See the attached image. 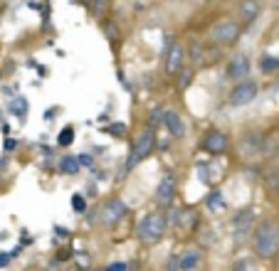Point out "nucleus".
I'll list each match as a JSON object with an SVG mask.
<instances>
[{"instance_id": "f257e3e1", "label": "nucleus", "mask_w": 279, "mask_h": 271, "mask_svg": "<svg viewBox=\"0 0 279 271\" xmlns=\"http://www.w3.org/2000/svg\"><path fill=\"white\" fill-rule=\"evenodd\" d=\"M252 251L262 261H272L279 256V224L277 219H259L252 232Z\"/></svg>"}, {"instance_id": "f03ea898", "label": "nucleus", "mask_w": 279, "mask_h": 271, "mask_svg": "<svg viewBox=\"0 0 279 271\" xmlns=\"http://www.w3.org/2000/svg\"><path fill=\"white\" fill-rule=\"evenodd\" d=\"M168 229L171 227H168L166 212L156 210V212H148V214L141 217V222L136 224V239L141 244H146V246H153L168 234Z\"/></svg>"}, {"instance_id": "7ed1b4c3", "label": "nucleus", "mask_w": 279, "mask_h": 271, "mask_svg": "<svg viewBox=\"0 0 279 271\" xmlns=\"http://www.w3.org/2000/svg\"><path fill=\"white\" fill-rule=\"evenodd\" d=\"M156 146H158V138H156V128H143L141 133H139V138L134 141V146H131V151H129V158H126V173H131V170H136L143 160H148L151 155H153V151H156Z\"/></svg>"}, {"instance_id": "20e7f679", "label": "nucleus", "mask_w": 279, "mask_h": 271, "mask_svg": "<svg viewBox=\"0 0 279 271\" xmlns=\"http://www.w3.org/2000/svg\"><path fill=\"white\" fill-rule=\"evenodd\" d=\"M242 37V23L232 20V18H222L210 28V42L220 45V47H235Z\"/></svg>"}, {"instance_id": "39448f33", "label": "nucleus", "mask_w": 279, "mask_h": 271, "mask_svg": "<svg viewBox=\"0 0 279 271\" xmlns=\"http://www.w3.org/2000/svg\"><path fill=\"white\" fill-rule=\"evenodd\" d=\"M188 67V52H185V45L180 40H171L166 52H163V72L168 79H178V74Z\"/></svg>"}, {"instance_id": "423d86ee", "label": "nucleus", "mask_w": 279, "mask_h": 271, "mask_svg": "<svg viewBox=\"0 0 279 271\" xmlns=\"http://www.w3.org/2000/svg\"><path fill=\"white\" fill-rule=\"evenodd\" d=\"M254 227H257V210L252 205H247L232 217V241L242 244L244 239H252Z\"/></svg>"}, {"instance_id": "0eeeda50", "label": "nucleus", "mask_w": 279, "mask_h": 271, "mask_svg": "<svg viewBox=\"0 0 279 271\" xmlns=\"http://www.w3.org/2000/svg\"><path fill=\"white\" fill-rule=\"evenodd\" d=\"M99 222H102V227H109V229H114V227H119L124 219H126V214H129V207H126V202L121 200V197H109V200H104L102 202V207H99Z\"/></svg>"}, {"instance_id": "6e6552de", "label": "nucleus", "mask_w": 279, "mask_h": 271, "mask_svg": "<svg viewBox=\"0 0 279 271\" xmlns=\"http://www.w3.org/2000/svg\"><path fill=\"white\" fill-rule=\"evenodd\" d=\"M262 146H264V133L259 128H247L237 138V155L242 160H254L257 155H262Z\"/></svg>"}, {"instance_id": "1a4fd4ad", "label": "nucleus", "mask_w": 279, "mask_h": 271, "mask_svg": "<svg viewBox=\"0 0 279 271\" xmlns=\"http://www.w3.org/2000/svg\"><path fill=\"white\" fill-rule=\"evenodd\" d=\"M259 91H262V87H259V82H254V79L235 82L232 89H230V94H227V104H230V106H247V104H252V101L259 96Z\"/></svg>"}, {"instance_id": "9d476101", "label": "nucleus", "mask_w": 279, "mask_h": 271, "mask_svg": "<svg viewBox=\"0 0 279 271\" xmlns=\"http://www.w3.org/2000/svg\"><path fill=\"white\" fill-rule=\"evenodd\" d=\"M175 195H178V180L173 173H163L158 185H156V192H153V200L158 205V210H171L173 202H175Z\"/></svg>"}, {"instance_id": "9b49d317", "label": "nucleus", "mask_w": 279, "mask_h": 271, "mask_svg": "<svg viewBox=\"0 0 279 271\" xmlns=\"http://www.w3.org/2000/svg\"><path fill=\"white\" fill-rule=\"evenodd\" d=\"M200 148H203L205 153H210V155H227L230 148H232V141H230V136H227L225 131L210 128V131L203 136Z\"/></svg>"}, {"instance_id": "f8f14e48", "label": "nucleus", "mask_w": 279, "mask_h": 271, "mask_svg": "<svg viewBox=\"0 0 279 271\" xmlns=\"http://www.w3.org/2000/svg\"><path fill=\"white\" fill-rule=\"evenodd\" d=\"M249 72H252V62L244 52H237L227 60L225 64V77L235 84V82H242V79H249Z\"/></svg>"}, {"instance_id": "ddd939ff", "label": "nucleus", "mask_w": 279, "mask_h": 271, "mask_svg": "<svg viewBox=\"0 0 279 271\" xmlns=\"http://www.w3.org/2000/svg\"><path fill=\"white\" fill-rule=\"evenodd\" d=\"M262 15V3L259 0H240L237 3V18L242 25H252L257 23Z\"/></svg>"}, {"instance_id": "4468645a", "label": "nucleus", "mask_w": 279, "mask_h": 271, "mask_svg": "<svg viewBox=\"0 0 279 271\" xmlns=\"http://www.w3.org/2000/svg\"><path fill=\"white\" fill-rule=\"evenodd\" d=\"M163 126H166V131L171 133V138H175V141L185 138V121H183L180 111H175V109H166Z\"/></svg>"}, {"instance_id": "2eb2a0df", "label": "nucleus", "mask_w": 279, "mask_h": 271, "mask_svg": "<svg viewBox=\"0 0 279 271\" xmlns=\"http://www.w3.org/2000/svg\"><path fill=\"white\" fill-rule=\"evenodd\" d=\"M205 50H208V42H203V40H198V37H193V40L185 45V52H188V62H190V67L203 69V64H205Z\"/></svg>"}, {"instance_id": "dca6fc26", "label": "nucleus", "mask_w": 279, "mask_h": 271, "mask_svg": "<svg viewBox=\"0 0 279 271\" xmlns=\"http://www.w3.org/2000/svg\"><path fill=\"white\" fill-rule=\"evenodd\" d=\"M203 259H205V254H203L200 246H190V249H185V251L180 254V271H200Z\"/></svg>"}, {"instance_id": "f3484780", "label": "nucleus", "mask_w": 279, "mask_h": 271, "mask_svg": "<svg viewBox=\"0 0 279 271\" xmlns=\"http://www.w3.org/2000/svg\"><path fill=\"white\" fill-rule=\"evenodd\" d=\"M87 10L89 15L97 20V23H104L109 18V10H111V0H89L87 3Z\"/></svg>"}, {"instance_id": "a211bd4d", "label": "nucleus", "mask_w": 279, "mask_h": 271, "mask_svg": "<svg viewBox=\"0 0 279 271\" xmlns=\"http://www.w3.org/2000/svg\"><path fill=\"white\" fill-rule=\"evenodd\" d=\"M102 32H104V37L109 40V45H121V40H124V32H121V28H119V23L116 20H111V18H106L104 23H102Z\"/></svg>"}, {"instance_id": "6ab92c4d", "label": "nucleus", "mask_w": 279, "mask_h": 271, "mask_svg": "<svg viewBox=\"0 0 279 271\" xmlns=\"http://www.w3.org/2000/svg\"><path fill=\"white\" fill-rule=\"evenodd\" d=\"M57 170H60V175H79L82 163H79L77 155H62L60 163H57Z\"/></svg>"}, {"instance_id": "aec40b11", "label": "nucleus", "mask_w": 279, "mask_h": 271, "mask_svg": "<svg viewBox=\"0 0 279 271\" xmlns=\"http://www.w3.org/2000/svg\"><path fill=\"white\" fill-rule=\"evenodd\" d=\"M262 182H264L267 195L279 197V165H277V168H269V170L262 175Z\"/></svg>"}, {"instance_id": "412c9836", "label": "nucleus", "mask_w": 279, "mask_h": 271, "mask_svg": "<svg viewBox=\"0 0 279 271\" xmlns=\"http://www.w3.org/2000/svg\"><path fill=\"white\" fill-rule=\"evenodd\" d=\"M222 57H225V47H220V45H215V42H208V50H205V64H203V69H210V67L220 64V62H222Z\"/></svg>"}, {"instance_id": "4be33fe9", "label": "nucleus", "mask_w": 279, "mask_h": 271, "mask_svg": "<svg viewBox=\"0 0 279 271\" xmlns=\"http://www.w3.org/2000/svg\"><path fill=\"white\" fill-rule=\"evenodd\" d=\"M28 109H30V104H28L25 96H15V99H10V104H8V111H10L15 119H20V121H25Z\"/></svg>"}, {"instance_id": "5701e85b", "label": "nucleus", "mask_w": 279, "mask_h": 271, "mask_svg": "<svg viewBox=\"0 0 279 271\" xmlns=\"http://www.w3.org/2000/svg\"><path fill=\"white\" fill-rule=\"evenodd\" d=\"M259 72L262 74H277L279 72V57L272 55V52H264L259 57Z\"/></svg>"}, {"instance_id": "b1692460", "label": "nucleus", "mask_w": 279, "mask_h": 271, "mask_svg": "<svg viewBox=\"0 0 279 271\" xmlns=\"http://www.w3.org/2000/svg\"><path fill=\"white\" fill-rule=\"evenodd\" d=\"M277 153H279V138H277V133H269V136H264L262 158H264V160H272Z\"/></svg>"}, {"instance_id": "393cba45", "label": "nucleus", "mask_w": 279, "mask_h": 271, "mask_svg": "<svg viewBox=\"0 0 279 271\" xmlns=\"http://www.w3.org/2000/svg\"><path fill=\"white\" fill-rule=\"evenodd\" d=\"M205 205L210 212H217V210H225V197H222V190H210V195L205 197Z\"/></svg>"}, {"instance_id": "a878e982", "label": "nucleus", "mask_w": 279, "mask_h": 271, "mask_svg": "<svg viewBox=\"0 0 279 271\" xmlns=\"http://www.w3.org/2000/svg\"><path fill=\"white\" fill-rule=\"evenodd\" d=\"M232 271H259L257 269V256H242L232 264Z\"/></svg>"}, {"instance_id": "bb28decb", "label": "nucleus", "mask_w": 279, "mask_h": 271, "mask_svg": "<svg viewBox=\"0 0 279 271\" xmlns=\"http://www.w3.org/2000/svg\"><path fill=\"white\" fill-rule=\"evenodd\" d=\"M193 79H195V67H185V69L178 74V79H175V82H178V89L185 91V89L193 84Z\"/></svg>"}, {"instance_id": "cd10ccee", "label": "nucleus", "mask_w": 279, "mask_h": 271, "mask_svg": "<svg viewBox=\"0 0 279 271\" xmlns=\"http://www.w3.org/2000/svg\"><path fill=\"white\" fill-rule=\"evenodd\" d=\"M74 143V126H65L57 136V148H70Z\"/></svg>"}, {"instance_id": "c85d7f7f", "label": "nucleus", "mask_w": 279, "mask_h": 271, "mask_svg": "<svg viewBox=\"0 0 279 271\" xmlns=\"http://www.w3.org/2000/svg\"><path fill=\"white\" fill-rule=\"evenodd\" d=\"M104 133L111 136V138H126L129 126L126 123H109V126H104Z\"/></svg>"}, {"instance_id": "c756f323", "label": "nucleus", "mask_w": 279, "mask_h": 271, "mask_svg": "<svg viewBox=\"0 0 279 271\" xmlns=\"http://www.w3.org/2000/svg\"><path fill=\"white\" fill-rule=\"evenodd\" d=\"M163 116H166V109H161V106H153V109L148 111V126H151V128H158V126H163Z\"/></svg>"}, {"instance_id": "7c9ffc66", "label": "nucleus", "mask_w": 279, "mask_h": 271, "mask_svg": "<svg viewBox=\"0 0 279 271\" xmlns=\"http://www.w3.org/2000/svg\"><path fill=\"white\" fill-rule=\"evenodd\" d=\"M70 205H72V210H74L77 214H84V212H87V197H84L82 192H74L72 200H70Z\"/></svg>"}, {"instance_id": "2f4dec72", "label": "nucleus", "mask_w": 279, "mask_h": 271, "mask_svg": "<svg viewBox=\"0 0 279 271\" xmlns=\"http://www.w3.org/2000/svg\"><path fill=\"white\" fill-rule=\"evenodd\" d=\"M168 271H180V256L178 254H173L168 259Z\"/></svg>"}, {"instance_id": "473e14b6", "label": "nucleus", "mask_w": 279, "mask_h": 271, "mask_svg": "<svg viewBox=\"0 0 279 271\" xmlns=\"http://www.w3.org/2000/svg\"><path fill=\"white\" fill-rule=\"evenodd\" d=\"M106 271H129V264L126 261H114L106 266Z\"/></svg>"}, {"instance_id": "72a5a7b5", "label": "nucleus", "mask_w": 279, "mask_h": 271, "mask_svg": "<svg viewBox=\"0 0 279 271\" xmlns=\"http://www.w3.org/2000/svg\"><path fill=\"white\" fill-rule=\"evenodd\" d=\"M10 261H13V254L10 251H0V269H5Z\"/></svg>"}, {"instance_id": "f704fd0d", "label": "nucleus", "mask_w": 279, "mask_h": 271, "mask_svg": "<svg viewBox=\"0 0 279 271\" xmlns=\"http://www.w3.org/2000/svg\"><path fill=\"white\" fill-rule=\"evenodd\" d=\"M3 148H5V153H13V151L18 148V141H15V138H5V143H3Z\"/></svg>"}, {"instance_id": "c9c22d12", "label": "nucleus", "mask_w": 279, "mask_h": 271, "mask_svg": "<svg viewBox=\"0 0 279 271\" xmlns=\"http://www.w3.org/2000/svg\"><path fill=\"white\" fill-rule=\"evenodd\" d=\"M77 158H79V163H82V168H89V165H92V155H89V153H79Z\"/></svg>"}, {"instance_id": "e433bc0d", "label": "nucleus", "mask_w": 279, "mask_h": 271, "mask_svg": "<svg viewBox=\"0 0 279 271\" xmlns=\"http://www.w3.org/2000/svg\"><path fill=\"white\" fill-rule=\"evenodd\" d=\"M70 256H72V254H70V251H67V249H62V251H60V254H57V259H60V261H67V259H70Z\"/></svg>"}, {"instance_id": "4c0bfd02", "label": "nucleus", "mask_w": 279, "mask_h": 271, "mask_svg": "<svg viewBox=\"0 0 279 271\" xmlns=\"http://www.w3.org/2000/svg\"><path fill=\"white\" fill-rule=\"evenodd\" d=\"M55 232H57V234H60V237H70V232H67V229H65V227H55Z\"/></svg>"}, {"instance_id": "58836bf2", "label": "nucleus", "mask_w": 279, "mask_h": 271, "mask_svg": "<svg viewBox=\"0 0 279 271\" xmlns=\"http://www.w3.org/2000/svg\"><path fill=\"white\" fill-rule=\"evenodd\" d=\"M82 271H106V269H82Z\"/></svg>"}, {"instance_id": "ea45409f", "label": "nucleus", "mask_w": 279, "mask_h": 271, "mask_svg": "<svg viewBox=\"0 0 279 271\" xmlns=\"http://www.w3.org/2000/svg\"><path fill=\"white\" fill-rule=\"evenodd\" d=\"M203 3H215V0H203Z\"/></svg>"}, {"instance_id": "a19ab883", "label": "nucleus", "mask_w": 279, "mask_h": 271, "mask_svg": "<svg viewBox=\"0 0 279 271\" xmlns=\"http://www.w3.org/2000/svg\"><path fill=\"white\" fill-rule=\"evenodd\" d=\"M0 55H3V50H0Z\"/></svg>"}]
</instances>
